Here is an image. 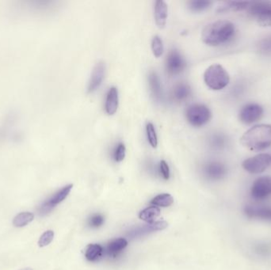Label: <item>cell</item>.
Returning <instances> with one entry per match:
<instances>
[{"label": "cell", "mask_w": 271, "mask_h": 270, "mask_svg": "<svg viewBox=\"0 0 271 270\" xmlns=\"http://www.w3.org/2000/svg\"><path fill=\"white\" fill-rule=\"evenodd\" d=\"M235 32V26L232 22L227 20L217 21L205 26L201 33V39L208 45L218 46L232 40Z\"/></svg>", "instance_id": "obj_1"}, {"label": "cell", "mask_w": 271, "mask_h": 270, "mask_svg": "<svg viewBox=\"0 0 271 270\" xmlns=\"http://www.w3.org/2000/svg\"><path fill=\"white\" fill-rule=\"evenodd\" d=\"M240 143L251 151L266 150L271 146V124H258L250 128L241 137Z\"/></svg>", "instance_id": "obj_2"}, {"label": "cell", "mask_w": 271, "mask_h": 270, "mask_svg": "<svg viewBox=\"0 0 271 270\" xmlns=\"http://www.w3.org/2000/svg\"><path fill=\"white\" fill-rule=\"evenodd\" d=\"M204 81L209 88L213 90H221L229 85L230 77L227 71L221 65L213 64L205 71Z\"/></svg>", "instance_id": "obj_3"}, {"label": "cell", "mask_w": 271, "mask_h": 270, "mask_svg": "<svg viewBox=\"0 0 271 270\" xmlns=\"http://www.w3.org/2000/svg\"><path fill=\"white\" fill-rule=\"evenodd\" d=\"M186 116L192 126L201 127L210 120L212 113L205 105L194 104L188 107Z\"/></svg>", "instance_id": "obj_4"}, {"label": "cell", "mask_w": 271, "mask_h": 270, "mask_svg": "<svg viewBox=\"0 0 271 270\" xmlns=\"http://www.w3.org/2000/svg\"><path fill=\"white\" fill-rule=\"evenodd\" d=\"M271 164V155L269 154H257L243 161V168L251 174H261L264 172Z\"/></svg>", "instance_id": "obj_5"}, {"label": "cell", "mask_w": 271, "mask_h": 270, "mask_svg": "<svg viewBox=\"0 0 271 270\" xmlns=\"http://www.w3.org/2000/svg\"><path fill=\"white\" fill-rule=\"evenodd\" d=\"M250 13L257 21L259 26L271 27V3L255 2L250 6Z\"/></svg>", "instance_id": "obj_6"}, {"label": "cell", "mask_w": 271, "mask_h": 270, "mask_svg": "<svg viewBox=\"0 0 271 270\" xmlns=\"http://www.w3.org/2000/svg\"><path fill=\"white\" fill-rule=\"evenodd\" d=\"M73 188V184L68 185L57 191L53 196H51L50 198L44 201L39 208V214L40 216H45L49 213L57 204L62 202L63 200H65L67 196H69Z\"/></svg>", "instance_id": "obj_7"}, {"label": "cell", "mask_w": 271, "mask_h": 270, "mask_svg": "<svg viewBox=\"0 0 271 270\" xmlns=\"http://www.w3.org/2000/svg\"><path fill=\"white\" fill-rule=\"evenodd\" d=\"M263 115V108L259 104L251 103L243 106L239 114L241 122L245 124H251L257 122Z\"/></svg>", "instance_id": "obj_8"}, {"label": "cell", "mask_w": 271, "mask_h": 270, "mask_svg": "<svg viewBox=\"0 0 271 270\" xmlns=\"http://www.w3.org/2000/svg\"><path fill=\"white\" fill-rule=\"evenodd\" d=\"M185 60L176 49L170 51L166 60V70L170 76H176L184 70Z\"/></svg>", "instance_id": "obj_9"}, {"label": "cell", "mask_w": 271, "mask_h": 270, "mask_svg": "<svg viewBox=\"0 0 271 270\" xmlns=\"http://www.w3.org/2000/svg\"><path fill=\"white\" fill-rule=\"evenodd\" d=\"M251 196L262 200L271 195V177L263 176L258 178L251 186Z\"/></svg>", "instance_id": "obj_10"}, {"label": "cell", "mask_w": 271, "mask_h": 270, "mask_svg": "<svg viewBox=\"0 0 271 270\" xmlns=\"http://www.w3.org/2000/svg\"><path fill=\"white\" fill-rule=\"evenodd\" d=\"M105 64L102 61L97 63L95 68L93 69L90 81H89L87 92L89 94L94 93L100 87L103 83V78L105 76Z\"/></svg>", "instance_id": "obj_11"}, {"label": "cell", "mask_w": 271, "mask_h": 270, "mask_svg": "<svg viewBox=\"0 0 271 270\" xmlns=\"http://www.w3.org/2000/svg\"><path fill=\"white\" fill-rule=\"evenodd\" d=\"M167 225L168 224L166 221H157V222L150 223V224H147L145 226L135 229L129 235L132 238L144 236V235L150 234V233L164 230L165 228H167Z\"/></svg>", "instance_id": "obj_12"}, {"label": "cell", "mask_w": 271, "mask_h": 270, "mask_svg": "<svg viewBox=\"0 0 271 270\" xmlns=\"http://www.w3.org/2000/svg\"><path fill=\"white\" fill-rule=\"evenodd\" d=\"M244 213L248 218L271 220V207L251 206L247 205L244 208Z\"/></svg>", "instance_id": "obj_13"}, {"label": "cell", "mask_w": 271, "mask_h": 270, "mask_svg": "<svg viewBox=\"0 0 271 270\" xmlns=\"http://www.w3.org/2000/svg\"><path fill=\"white\" fill-rule=\"evenodd\" d=\"M168 16L167 5L163 0H158L155 4V20L159 29H163L167 24Z\"/></svg>", "instance_id": "obj_14"}, {"label": "cell", "mask_w": 271, "mask_h": 270, "mask_svg": "<svg viewBox=\"0 0 271 270\" xmlns=\"http://www.w3.org/2000/svg\"><path fill=\"white\" fill-rule=\"evenodd\" d=\"M119 96L118 90L115 86H112L109 90L107 93V99H106V105L105 109L106 112L108 115H114L116 112L118 108Z\"/></svg>", "instance_id": "obj_15"}, {"label": "cell", "mask_w": 271, "mask_h": 270, "mask_svg": "<svg viewBox=\"0 0 271 270\" xmlns=\"http://www.w3.org/2000/svg\"><path fill=\"white\" fill-rule=\"evenodd\" d=\"M207 176L213 180H219L225 177L227 170L226 167L222 163L218 162H209L205 169Z\"/></svg>", "instance_id": "obj_16"}, {"label": "cell", "mask_w": 271, "mask_h": 270, "mask_svg": "<svg viewBox=\"0 0 271 270\" xmlns=\"http://www.w3.org/2000/svg\"><path fill=\"white\" fill-rule=\"evenodd\" d=\"M149 86L151 92L156 100H159L162 97V87H161L160 80L154 72H151L149 76Z\"/></svg>", "instance_id": "obj_17"}, {"label": "cell", "mask_w": 271, "mask_h": 270, "mask_svg": "<svg viewBox=\"0 0 271 270\" xmlns=\"http://www.w3.org/2000/svg\"><path fill=\"white\" fill-rule=\"evenodd\" d=\"M251 4L250 2H225L219 7V12H227V11H242L248 8Z\"/></svg>", "instance_id": "obj_18"}, {"label": "cell", "mask_w": 271, "mask_h": 270, "mask_svg": "<svg viewBox=\"0 0 271 270\" xmlns=\"http://www.w3.org/2000/svg\"><path fill=\"white\" fill-rule=\"evenodd\" d=\"M34 219H35V214L32 212H21L14 217L13 220V225L16 228H23L32 222Z\"/></svg>", "instance_id": "obj_19"}, {"label": "cell", "mask_w": 271, "mask_h": 270, "mask_svg": "<svg viewBox=\"0 0 271 270\" xmlns=\"http://www.w3.org/2000/svg\"><path fill=\"white\" fill-rule=\"evenodd\" d=\"M191 90L189 85L185 84V83H181V84L177 85L173 91V96L175 98V100L182 102L187 99L188 97L191 95Z\"/></svg>", "instance_id": "obj_20"}, {"label": "cell", "mask_w": 271, "mask_h": 270, "mask_svg": "<svg viewBox=\"0 0 271 270\" xmlns=\"http://www.w3.org/2000/svg\"><path fill=\"white\" fill-rule=\"evenodd\" d=\"M103 248L99 244H90L87 246L85 253L87 260L90 262H95L98 260L103 255Z\"/></svg>", "instance_id": "obj_21"}, {"label": "cell", "mask_w": 271, "mask_h": 270, "mask_svg": "<svg viewBox=\"0 0 271 270\" xmlns=\"http://www.w3.org/2000/svg\"><path fill=\"white\" fill-rule=\"evenodd\" d=\"M160 214L159 208L155 206H151L141 211L139 214V217L146 222L153 223V220L157 218Z\"/></svg>", "instance_id": "obj_22"}, {"label": "cell", "mask_w": 271, "mask_h": 270, "mask_svg": "<svg viewBox=\"0 0 271 270\" xmlns=\"http://www.w3.org/2000/svg\"><path fill=\"white\" fill-rule=\"evenodd\" d=\"M127 245H128V242H127L126 239L122 238H118V239L113 241L112 242L110 243L107 251H108L109 254L115 256L118 253H120L121 250H124L126 247Z\"/></svg>", "instance_id": "obj_23"}, {"label": "cell", "mask_w": 271, "mask_h": 270, "mask_svg": "<svg viewBox=\"0 0 271 270\" xmlns=\"http://www.w3.org/2000/svg\"><path fill=\"white\" fill-rule=\"evenodd\" d=\"M174 202V198L168 193L158 195L151 200L150 204L154 206L168 207Z\"/></svg>", "instance_id": "obj_24"}, {"label": "cell", "mask_w": 271, "mask_h": 270, "mask_svg": "<svg viewBox=\"0 0 271 270\" xmlns=\"http://www.w3.org/2000/svg\"><path fill=\"white\" fill-rule=\"evenodd\" d=\"M212 5V2L207 0H194L189 2V8L193 12H201L207 10Z\"/></svg>", "instance_id": "obj_25"}, {"label": "cell", "mask_w": 271, "mask_h": 270, "mask_svg": "<svg viewBox=\"0 0 271 270\" xmlns=\"http://www.w3.org/2000/svg\"><path fill=\"white\" fill-rule=\"evenodd\" d=\"M146 133L149 144L153 148H155L158 145V138H157L155 126L153 123H148L146 125Z\"/></svg>", "instance_id": "obj_26"}, {"label": "cell", "mask_w": 271, "mask_h": 270, "mask_svg": "<svg viewBox=\"0 0 271 270\" xmlns=\"http://www.w3.org/2000/svg\"><path fill=\"white\" fill-rule=\"evenodd\" d=\"M152 50L153 55L159 58L163 53V40L159 36H155L152 40Z\"/></svg>", "instance_id": "obj_27"}, {"label": "cell", "mask_w": 271, "mask_h": 270, "mask_svg": "<svg viewBox=\"0 0 271 270\" xmlns=\"http://www.w3.org/2000/svg\"><path fill=\"white\" fill-rule=\"evenodd\" d=\"M53 238H54V231L52 230L46 231L39 238V246L40 247L48 246L53 240Z\"/></svg>", "instance_id": "obj_28"}, {"label": "cell", "mask_w": 271, "mask_h": 270, "mask_svg": "<svg viewBox=\"0 0 271 270\" xmlns=\"http://www.w3.org/2000/svg\"><path fill=\"white\" fill-rule=\"evenodd\" d=\"M125 154H126V148L125 144L120 143L116 147V151L115 152V159L116 162H121L124 160Z\"/></svg>", "instance_id": "obj_29"}, {"label": "cell", "mask_w": 271, "mask_h": 270, "mask_svg": "<svg viewBox=\"0 0 271 270\" xmlns=\"http://www.w3.org/2000/svg\"><path fill=\"white\" fill-rule=\"evenodd\" d=\"M159 168H160V172L162 174V176L164 178L165 180H167L170 178V169H169L168 165L167 162L164 160H162L159 164Z\"/></svg>", "instance_id": "obj_30"}, {"label": "cell", "mask_w": 271, "mask_h": 270, "mask_svg": "<svg viewBox=\"0 0 271 270\" xmlns=\"http://www.w3.org/2000/svg\"><path fill=\"white\" fill-rule=\"evenodd\" d=\"M103 221H104V220H103L102 216H94V217H92L91 220H90V224H91L93 227H99L103 224Z\"/></svg>", "instance_id": "obj_31"}, {"label": "cell", "mask_w": 271, "mask_h": 270, "mask_svg": "<svg viewBox=\"0 0 271 270\" xmlns=\"http://www.w3.org/2000/svg\"><path fill=\"white\" fill-rule=\"evenodd\" d=\"M256 250H257L259 254H264V255H265V254L267 255L268 253L271 252V248H270L269 246H266V245H262V246H258L257 248H256Z\"/></svg>", "instance_id": "obj_32"}, {"label": "cell", "mask_w": 271, "mask_h": 270, "mask_svg": "<svg viewBox=\"0 0 271 270\" xmlns=\"http://www.w3.org/2000/svg\"><path fill=\"white\" fill-rule=\"evenodd\" d=\"M33 270V269H31V268H24V269H22V270Z\"/></svg>", "instance_id": "obj_33"}]
</instances>
